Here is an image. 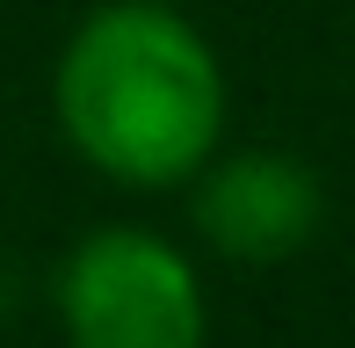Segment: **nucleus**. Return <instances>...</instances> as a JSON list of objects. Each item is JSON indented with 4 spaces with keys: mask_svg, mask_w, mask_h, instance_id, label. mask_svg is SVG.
I'll return each mask as SVG.
<instances>
[{
    "mask_svg": "<svg viewBox=\"0 0 355 348\" xmlns=\"http://www.w3.org/2000/svg\"><path fill=\"white\" fill-rule=\"evenodd\" d=\"M58 123L102 174L131 189H167L218 146V58L174 8L116 0L87 15L58 58Z\"/></svg>",
    "mask_w": 355,
    "mask_h": 348,
    "instance_id": "nucleus-1",
    "label": "nucleus"
},
{
    "mask_svg": "<svg viewBox=\"0 0 355 348\" xmlns=\"http://www.w3.org/2000/svg\"><path fill=\"white\" fill-rule=\"evenodd\" d=\"M73 348H203L196 268L153 232H94L58 283Z\"/></svg>",
    "mask_w": 355,
    "mask_h": 348,
    "instance_id": "nucleus-2",
    "label": "nucleus"
},
{
    "mask_svg": "<svg viewBox=\"0 0 355 348\" xmlns=\"http://www.w3.org/2000/svg\"><path fill=\"white\" fill-rule=\"evenodd\" d=\"M196 225L232 261H283L319 232V182L283 153H239L203 182Z\"/></svg>",
    "mask_w": 355,
    "mask_h": 348,
    "instance_id": "nucleus-3",
    "label": "nucleus"
}]
</instances>
